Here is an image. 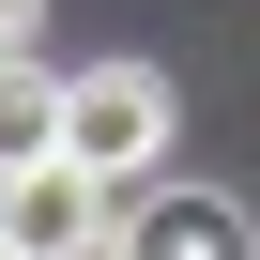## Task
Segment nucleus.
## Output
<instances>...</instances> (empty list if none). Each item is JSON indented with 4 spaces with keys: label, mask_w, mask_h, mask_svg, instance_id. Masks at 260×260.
<instances>
[{
    "label": "nucleus",
    "mask_w": 260,
    "mask_h": 260,
    "mask_svg": "<svg viewBox=\"0 0 260 260\" xmlns=\"http://www.w3.org/2000/svg\"><path fill=\"white\" fill-rule=\"evenodd\" d=\"M61 153H77L92 184H153V169L184 153L169 77H153V61H61Z\"/></svg>",
    "instance_id": "1"
},
{
    "label": "nucleus",
    "mask_w": 260,
    "mask_h": 260,
    "mask_svg": "<svg viewBox=\"0 0 260 260\" xmlns=\"http://www.w3.org/2000/svg\"><path fill=\"white\" fill-rule=\"evenodd\" d=\"M107 260H260V214L230 199V184H122V230H107Z\"/></svg>",
    "instance_id": "2"
},
{
    "label": "nucleus",
    "mask_w": 260,
    "mask_h": 260,
    "mask_svg": "<svg viewBox=\"0 0 260 260\" xmlns=\"http://www.w3.org/2000/svg\"><path fill=\"white\" fill-rule=\"evenodd\" d=\"M0 230H16L31 260H107V230H122V184H92L77 153H46V169H16V184H0Z\"/></svg>",
    "instance_id": "3"
},
{
    "label": "nucleus",
    "mask_w": 260,
    "mask_h": 260,
    "mask_svg": "<svg viewBox=\"0 0 260 260\" xmlns=\"http://www.w3.org/2000/svg\"><path fill=\"white\" fill-rule=\"evenodd\" d=\"M46 153H61V61L0 46V184H16V169H46Z\"/></svg>",
    "instance_id": "4"
},
{
    "label": "nucleus",
    "mask_w": 260,
    "mask_h": 260,
    "mask_svg": "<svg viewBox=\"0 0 260 260\" xmlns=\"http://www.w3.org/2000/svg\"><path fill=\"white\" fill-rule=\"evenodd\" d=\"M31 31H46V0H0V46H31Z\"/></svg>",
    "instance_id": "5"
},
{
    "label": "nucleus",
    "mask_w": 260,
    "mask_h": 260,
    "mask_svg": "<svg viewBox=\"0 0 260 260\" xmlns=\"http://www.w3.org/2000/svg\"><path fill=\"white\" fill-rule=\"evenodd\" d=\"M0 260H31V245H16V230H0Z\"/></svg>",
    "instance_id": "6"
}]
</instances>
